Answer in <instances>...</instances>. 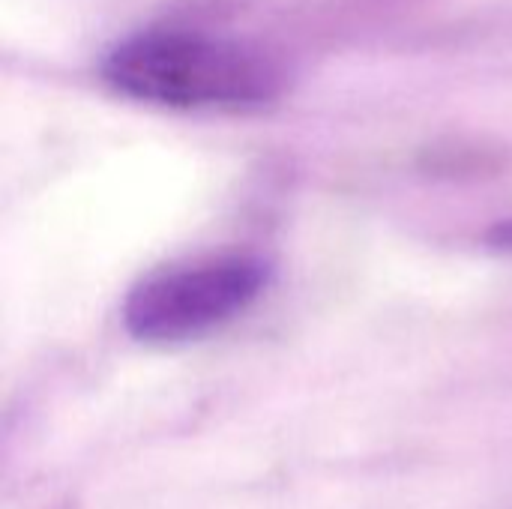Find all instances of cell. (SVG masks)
I'll list each match as a JSON object with an SVG mask.
<instances>
[{"label": "cell", "instance_id": "cell-1", "mask_svg": "<svg viewBox=\"0 0 512 509\" xmlns=\"http://www.w3.org/2000/svg\"><path fill=\"white\" fill-rule=\"evenodd\" d=\"M105 81L162 108H252L276 96V69L252 48L186 30L153 27L123 39L102 63Z\"/></svg>", "mask_w": 512, "mask_h": 509}, {"label": "cell", "instance_id": "cell-2", "mask_svg": "<svg viewBox=\"0 0 512 509\" xmlns=\"http://www.w3.org/2000/svg\"><path fill=\"white\" fill-rule=\"evenodd\" d=\"M264 264L222 255L144 279L123 306L126 330L141 342H189L240 315L264 288Z\"/></svg>", "mask_w": 512, "mask_h": 509}, {"label": "cell", "instance_id": "cell-3", "mask_svg": "<svg viewBox=\"0 0 512 509\" xmlns=\"http://www.w3.org/2000/svg\"><path fill=\"white\" fill-rule=\"evenodd\" d=\"M495 243H498V246H504V249H512V222L510 225H501V228H498Z\"/></svg>", "mask_w": 512, "mask_h": 509}]
</instances>
